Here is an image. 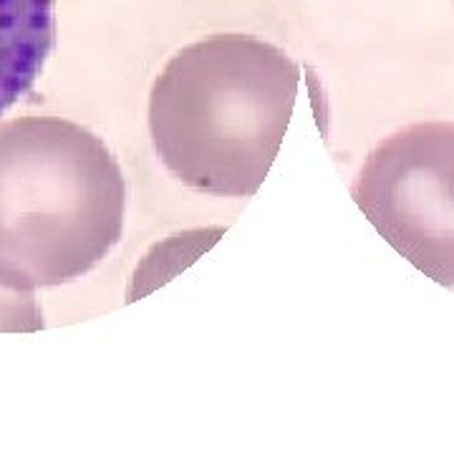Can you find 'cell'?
Instances as JSON below:
<instances>
[{"label":"cell","mask_w":454,"mask_h":454,"mask_svg":"<svg viewBox=\"0 0 454 454\" xmlns=\"http://www.w3.org/2000/svg\"><path fill=\"white\" fill-rule=\"evenodd\" d=\"M301 66L240 33L177 51L149 94V134L162 164L200 192L253 197L291 124Z\"/></svg>","instance_id":"obj_1"},{"label":"cell","mask_w":454,"mask_h":454,"mask_svg":"<svg viewBox=\"0 0 454 454\" xmlns=\"http://www.w3.org/2000/svg\"><path fill=\"white\" fill-rule=\"evenodd\" d=\"M127 182L104 139L59 116L0 121V286L56 288L121 240Z\"/></svg>","instance_id":"obj_2"},{"label":"cell","mask_w":454,"mask_h":454,"mask_svg":"<svg viewBox=\"0 0 454 454\" xmlns=\"http://www.w3.org/2000/svg\"><path fill=\"white\" fill-rule=\"evenodd\" d=\"M351 197L417 270L454 288V124L422 121L373 146Z\"/></svg>","instance_id":"obj_3"},{"label":"cell","mask_w":454,"mask_h":454,"mask_svg":"<svg viewBox=\"0 0 454 454\" xmlns=\"http://www.w3.org/2000/svg\"><path fill=\"white\" fill-rule=\"evenodd\" d=\"M53 43V0H0V116L31 91Z\"/></svg>","instance_id":"obj_4"}]
</instances>
